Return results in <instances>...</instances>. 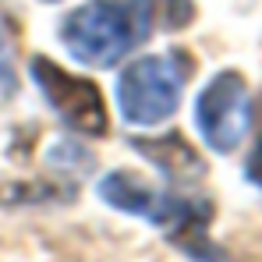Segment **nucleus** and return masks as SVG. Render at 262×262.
<instances>
[{
  "label": "nucleus",
  "mask_w": 262,
  "mask_h": 262,
  "mask_svg": "<svg viewBox=\"0 0 262 262\" xmlns=\"http://www.w3.org/2000/svg\"><path fill=\"white\" fill-rule=\"evenodd\" d=\"M191 75V64L184 53L177 57H138L124 68L117 82V106L128 124H160L167 121L181 103L184 78Z\"/></svg>",
  "instance_id": "f257e3e1"
},
{
  "label": "nucleus",
  "mask_w": 262,
  "mask_h": 262,
  "mask_svg": "<svg viewBox=\"0 0 262 262\" xmlns=\"http://www.w3.org/2000/svg\"><path fill=\"white\" fill-rule=\"evenodd\" d=\"M99 199L114 209H124L131 216H142L156 227H167V230H181L188 223H206L209 220L206 202L177 199L174 191H156V188L142 184L138 177L124 174V170L99 181Z\"/></svg>",
  "instance_id": "f03ea898"
},
{
  "label": "nucleus",
  "mask_w": 262,
  "mask_h": 262,
  "mask_svg": "<svg viewBox=\"0 0 262 262\" xmlns=\"http://www.w3.org/2000/svg\"><path fill=\"white\" fill-rule=\"evenodd\" d=\"M195 121L209 149L230 152L245 138L248 121H252V103H248V85L237 71H220L209 85L202 89L195 103Z\"/></svg>",
  "instance_id": "7ed1b4c3"
},
{
  "label": "nucleus",
  "mask_w": 262,
  "mask_h": 262,
  "mask_svg": "<svg viewBox=\"0 0 262 262\" xmlns=\"http://www.w3.org/2000/svg\"><path fill=\"white\" fill-rule=\"evenodd\" d=\"M32 78L36 85L43 89L46 103L82 135H103L106 131V106L99 89L92 85L89 78H75L64 68H57L53 60H46L43 53L32 57Z\"/></svg>",
  "instance_id": "20e7f679"
},
{
  "label": "nucleus",
  "mask_w": 262,
  "mask_h": 262,
  "mask_svg": "<svg viewBox=\"0 0 262 262\" xmlns=\"http://www.w3.org/2000/svg\"><path fill=\"white\" fill-rule=\"evenodd\" d=\"M135 149L142 156H149L174 184H195L206 174V163L199 160V152L181 138V135H163V138H131Z\"/></svg>",
  "instance_id": "39448f33"
},
{
  "label": "nucleus",
  "mask_w": 262,
  "mask_h": 262,
  "mask_svg": "<svg viewBox=\"0 0 262 262\" xmlns=\"http://www.w3.org/2000/svg\"><path fill=\"white\" fill-rule=\"evenodd\" d=\"M174 245L191 262H230V255L206 237V223H188V227L174 230Z\"/></svg>",
  "instance_id": "423d86ee"
},
{
  "label": "nucleus",
  "mask_w": 262,
  "mask_h": 262,
  "mask_svg": "<svg viewBox=\"0 0 262 262\" xmlns=\"http://www.w3.org/2000/svg\"><path fill=\"white\" fill-rule=\"evenodd\" d=\"M18 89V71H14V36L7 29V21L0 18V92L14 96Z\"/></svg>",
  "instance_id": "0eeeda50"
},
{
  "label": "nucleus",
  "mask_w": 262,
  "mask_h": 262,
  "mask_svg": "<svg viewBox=\"0 0 262 262\" xmlns=\"http://www.w3.org/2000/svg\"><path fill=\"white\" fill-rule=\"evenodd\" d=\"M245 170H248V181L262 188V138L255 142V149H252V156H248V167H245Z\"/></svg>",
  "instance_id": "6e6552de"
},
{
  "label": "nucleus",
  "mask_w": 262,
  "mask_h": 262,
  "mask_svg": "<svg viewBox=\"0 0 262 262\" xmlns=\"http://www.w3.org/2000/svg\"><path fill=\"white\" fill-rule=\"evenodd\" d=\"M46 4H53V0H46Z\"/></svg>",
  "instance_id": "1a4fd4ad"
}]
</instances>
